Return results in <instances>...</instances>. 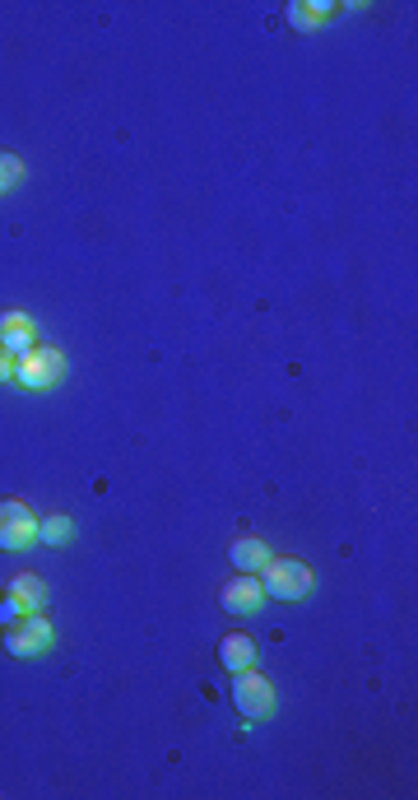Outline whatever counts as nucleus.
Returning <instances> with one entry per match:
<instances>
[{
    "label": "nucleus",
    "instance_id": "obj_1",
    "mask_svg": "<svg viewBox=\"0 0 418 800\" xmlns=\"http://www.w3.org/2000/svg\"><path fill=\"white\" fill-rule=\"evenodd\" d=\"M256 578H260L266 601H307L311 586H317V578H311V568L303 559H270Z\"/></svg>",
    "mask_w": 418,
    "mask_h": 800
},
{
    "label": "nucleus",
    "instance_id": "obj_2",
    "mask_svg": "<svg viewBox=\"0 0 418 800\" xmlns=\"http://www.w3.org/2000/svg\"><path fill=\"white\" fill-rule=\"evenodd\" d=\"M61 377H65V354L51 350V344H33L28 354L14 359V381L24 391H51L61 387Z\"/></svg>",
    "mask_w": 418,
    "mask_h": 800
},
{
    "label": "nucleus",
    "instance_id": "obj_3",
    "mask_svg": "<svg viewBox=\"0 0 418 800\" xmlns=\"http://www.w3.org/2000/svg\"><path fill=\"white\" fill-rule=\"evenodd\" d=\"M38 545V512L24 498H0V554H24Z\"/></svg>",
    "mask_w": 418,
    "mask_h": 800
},
{
    "label": "nucleus",
    "instance_id": "obj_4",
    "mask_svg": "<svg viewBox=\"0 0 418 800\" xmlns=\"http://www.w3.org/2000/svg\"><path fill=\"white\" fill-rule=\"evenodd\" d=\"M51 647H57V629L42 619V610H33V615H24L20 623H10L5 629V652L20 656V660H38Z\"/></svg>",
    "mask_w": 418,
    "mask_h": 800
},
{
    "label": "nucleus",
    "instance_id": "obj_5",
    "mask_svg": "<svg viewBox=\"0 0 418 800\" xmlns=\"http://www.w3.org/2000/svg\"><path fill=\"white\" fill-rule=\"evenodd\" d=\"M233 707H237L247 722L270 717V712H274V684H270L256 666L237 670V675H233Z\"/></svg>",
    "mask_w": 418,
    "mask_h": 800
},
{
    "label": "nucleus",
    "instance_id": "obj_6",
    "mask_svg": "<svg viewBox=\"0 0 418 800\" xmlns=\"http://www.w3.org/2000/svg\"><path fill=\"white\" fill-rule=\"evenodd\" d=\"M219 605L229 615H256L260 605H266L260 578H256V572H237V578H229V582H223V591H219Z\"/></svg>",
    "mask_w": 418,
    "mask_h": 800
},
{
    "label": "nucleus",
    "instance_id": "obj_7",
    "mask_svg": "<svg viewBox=\"0 0 418 800\" xmlns=\"http://www.w3.org/2000/svg\"><path fill=\"white\" fill-rule=\"evenodd\" d=\"M33 344H38V326H33L24 312H0V350L5 354H28Z\"/></svg>",
    "mask_w": 418,
    "mask_h": 800
},
{
    "label": "nucleus",
    "instance_id": "obj_8",
    "mask_svg": "<svg viewBox=\"0 0 418 800\" xmlns=\"http://www.w3.org/2000/svg\"><path fill=\"white\" fill-rule=\"evenodd\" d=\"M219 666L223 670H247V666H256V642L247 638V633H223L219 638Z\"/></svg>",
    "mask_w": 418,
    "mask_h": 800
},
{
    "label": "nucleus",
    "instance_id": "obj_9",
    "mask_svg": "<svg viewBox=\"0 0 418 800\" xmlns=\"http://www.w3.org/2000/svg\"><path fill=\"white\" fill-rule=\"evenodd\" d=\"M229 559H233V568H237V572H260V568H266V563L274 559V554H270V545H266V541H256V535H242V541L229 549Z\"/></svg>",
    "mask_w": 418,
    "mask_h": 800
},
{
    "label": "nucleus",
    "instance_id": "obj_10",
    "mask_svg": "<svg viewBox=\"0 0 418 800\" xmlns=\"http://www.w3.org/2000/svg\"><path fill=\"white\" fill-rule=\"evenodd\" d=\"M70 541H75V521H70L65 512H47V517H38V545H47V549H65Z\"/></svg>",
    "mask_w": 418,
    "mask_h": 800
},
{
    "label": "nucleus",
    "instance_id": "obj_11",
    "mask_svg": "<svg viewBox=\"0 0 418 800\" xmlns=\"http://www.w3.org/2000/svg\"><path fill=\"white\" fill-rule=\"evenodd\" d=\"M325 20H330L325 0H298V5H288V24L298 28V33H317Z\"/></svg>",
    "mask_w": 418,
    "mask_h": 800
},
{
    "label": "nucleus",
    "instance_id": "obj_12",
    "mask_svg": "<svg viewBox=\"0 0 418 800\" xmlns=\"http://www.w3.org/2000/svg\"><path fill=\"white\" fill-rule=\"evenodd\" d=\"M10 596H20L24 610L33 615V610H42V605H47V582L38 578V572H20V578L10 582Z\"/></svg>",
    "mask_w": 418,
    "mask_h": 800
},
{
    "label": "nucleus",
    "instance_id": "obj_13",
    "mask_svg": "<svg viewBox=\"0 0 418 800\" xmlns=\"http://www.w3.org/2000/svg\"><path fill=\"white\" fill-rule=\"evenodd\" d=\"M20 178H24V159L10 149H0V196H10V191L20 186Z\"/></svg>",
    "mask_w": 418,
    "mask_h": 800
},
{
    "label": "nucleus",
    "instance_id": "obj_14",
    "mask_svg": "<svg viewBox=\"0 0 418 800\" xmlns=\"http://www.w3.org/2000/svg\"><path fill=\"white\" fill-rule=\"evenodd\" d=\"M24 615H28V610H24V601H20V596H10V591H5V596H0V629L20 623Z\"/></svg>",
    "mask_w": 418,
    "mask_h": 800
},
{
    "label": "nucleus",
    "instance_id": "obj_15",
    "mask_svg": "<svg viewBox=\"0 0 418 800\" xmlns=\"http://www.w3.org/2000/svg\"><path fill=\"white\" fill-rule=\"evenodd\" d=\"M5 381H14V354L0 350V387H5Z\"/></svg>",
    "mask_w": 418,
    "mask_h": 800
}]
</instances>
